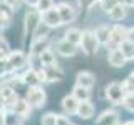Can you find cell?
I'll return each instance as SVG.
<instances>
[{"label": "cell", "mask_w": 134, "mask_h": 125, "mask_svg": "<svg viewBox=\"0 0 134 125\" xmlns=\"http://www.w3.org/2000/svg\"><path fill=\"white\" fill-rule=\"evenodd\" d=\"M40 23H42V14L35 7H29L24 15V37L25 39L32 40V37L35 35Z\"/></svg>", "instance_id": "cell-1"}, {"label": "cell", "mask_w": 134, "mask_h": 125, "mask_svg": "<svg viewBox=\"0 0 134 125\" xmlns=\"http://www.w3.org/2000/svg\"><path fill=\"white\" fill-rule=\"evenodd\" d=\"M100 47V43L97 42L94 35V30H82V39H81V43H79V48L86 53L87 57H92L97 53V50Z\"/></svg>", "instance_id": "cell-2"}, {"label": "cell", "mask_w": 134, "mask_h": 125, "mask_svg": "<svg viewBox=\"0 0 134 125\" xmlns=\"http://www.w3.org/2000/svg\"><path fill=\"white\" fill-rule=\"evenodd\" d=\"M104 95H106V100L114 105H119V103L124 102V97H126V90L122 87L121 82H111L106 85L104 89Z\"/></svg>", "instance_id": "cell-3"}, {"label": "cell", "mask_w": 134, "mask_h": 125, "mask_svg": "<svg viewBox=\"0 0 134 125\" xmlns=\"http://www.w3.org/2000/svg\"><path fill=\"white\" fill-rule=\"evenodd\" d=\"M25 98H27V102L30 103L32 108H42L45 105V102H47V93H45V90L42 89L40 85L27 87Z\"/></svg>", "instance_id": "cell-4"}, {"label": "cell", "mask_w": 134, "mask_h": 125, "mask_svg": "<svg viewBox=\"0 0 134 125\" xmlns=\"http://www.w3.org/2000/svg\"><path fill=\"white\" fill-rule=\"evenodd\" d=\"M29 55L22 50H10L7 55V62H8V67L12 68V72H19V70L25 68L29 65Z\"/></svg>", "instance_id": "cell-5"}, {"label": "cell", "mask_w": 134, "mask_h": 125, "mask_svg": "<svg viewBox=\"0 0 134 125\" xmlns=\"http://www.w3.org/2000/svg\"><path fill=\"white\" fill-rule=\"evenodd\" d=\"M59 14H60V18H62V23L64 25H70L75 22V18H77V8H75L72 3L69 2H59L55 3Z\"/></svg>", "instance_id": "cell-6"}, {"label": "cell", "mask_w": 134, "mask_h": 125, "mask_svg": "<svg viewBox=\"0 0 134 125\" xmlns=\"http://www.w3.org/2000/svg\"><path fill=\"white\" fill-rule=\"evenodd\" d=\"M127 32L129 28L122 23H114L111 25V40H109L107 47H119L124 40H127Z\"/></svg>", "instance_id": "cell-7"}, {"label": "cell", "mask_w": 134, "mask_h": 125, "mask_svg": "<svg viewBox=\"0 0 134 125\" xmlns=\"http://www.w3.org/2000/svg\"><path fill=\"white\" fill-rule=\"evenodd\" d=\"M54 48H55V53H59L60 57L69 58V57H74L75 53H77L79 45H75V43L65 40V39H59L55 43H54Z\"/></svg>", "instance_id": "cell-8"}, {"label": "cell", "mask_w": 134, "mask_h": 125, "mask_svg": "<svg viewBox=\"0 0 134 125\" xmlns=\"http://www.w3.org/2000/svg\"><path fill=\"white\" fill-rule=\"evenodd\" d=\"M42 23L45 25V27H49L50 30L52 28H59V27H62V18H60V14H59V10H57V7H52L50 10L47 12H44L42 14Z\"/></svg>", "instance_id": "cell-9"}, {"label": "cell", "mask_w": 134, "mask_h": 125, "mask_svg": "<svg viewBox=\"0 0 134 125\" xmlns=\"http://www.w3.org/2000/svg\"><path fill=\"white\" fill-rule=\"evenodd\" d=\"M107 64L114 67V68H121V67L127 64V57L124 55V52L119 47H112L107 52Z\"/></svg>", "instance_id": "cell-10"}, {"label": "cell", "mask_w": 134, "mask_h": 125, "mask_svg": "<svg viewBox=\"0 0 134 125\" xmlns=\"http://www.w3.org/2000/svg\"><path fill=\"white\" fill-rule=\"evenodd\" d=\"M20 80L25 87H35V85H40V77H39V70H37V67H30L29 65V68L24 70V73L20 75Z\"/></svg>", "instance_id": "cell-11"}, {"label": "cell", "mask_w": 134, "mask_h": 125, "mask_svg": "<svg viewBox=\"0 0 134 125\" xmlns=\"http://www.w3.org/2000/svg\"><path fill=\"white\" fill-rule=\"evenodd\" d=\"M96 82H97L96 75L92 72H89V70H81V72H77V75H75V85H79V87L92 89L96 85Z\"/></svg>", "instance_id": "cell-12"}, {"label": "cell", "mask_w": 134, "mask_h": 125, "mask_svg": "<svg viewBox=\"0 0 134 125\" xmlns=\"http://www.w3.org/2000/svg\"><path fill=\"white\" fill-rule=\"evenodd\" d=\"M79 100L74 97L72 93L70 95H65L64 98H62V102H60V107H62V112H64L65 115H75L77 114V108H79Z\"/></svg>", "instance_id": "cell-13"}, {"label": "cell", "mask_w": 134, "mask_h": 125, "mask_svg": "<svg viewBox=\"0 0 134 125\" xmlns=\"http://www.w3.org/2000/svg\"><path fill=\"white\" fill-rule=\"evenodd\" d=\"M117 123H119V117H117V112L114 108L104 110L96 120V125H117Z\"/></svg>", "instance_id": "cell-14"}, {"label": "cell", "mask_w": 134, "mask_h": 125, "mask_svg": "<svg viewBox=\"0 0 134 125\" xmlns=\"http://www.w3.org/2000/svg\"><path fill=\"white\" fill-rule=\"evenodd\" d=\"M106 14H107V17L112 20V22H121V20H124L126 17H127V5L117 2L111 10L106 12Z\"/></svg>", "instance_id": "cell-15"}, {"label": "cell", "mask_w": 134, "mask_h": 125, "mask_svg": "<svg viewBox=\"0 0 134 125\" xmlns=\"http://www.w3.org/2000/svg\"><path fill=\"white\" fill-rule=\"evenodd\" d=\"M96 114V105L91 102V100H82L81 103H79V108H77V115L79 118H82V120H89L92 118Z\"/></svg>", "instance_id": "cell-16"}, {"label": "cell", "mask_w": 134, "mask_h": 125, "mask_svg": "<svg viewBox=\"0 0 134 125\" xmlns=\"http://www.w3.org/2000/svg\"><path fill=\"white\" fill-rule=\"evenodd\" d=\"M37 58H39V65L40 67H54V65H57L55 50H52L50 47H47L45 50H42Z\"/></svg>", "instance_id": "cell-17"}, {"label": "cell", "mask_w": 134, "mask_h": 125, "mask_svg": "<svg viewBox=\"0 0 134 125\" xmlns=\"http://www.w3.org/2000/svg\"><path fill=\"white\" fill-rule=\"evenodd\" d=\"M94 35H96V39H97V42L100 45L107 47L109 40H111V27L106 25V23H100L94 28Z\"/></svg>", "instance_id": "cell-18"}, {"label": "cell", "mask_w": 134, "mask_h": 125, "mask_svg": "<svg viewBox=\"0 0 134 125\" xmlns=\"http://www.w3.org/2000/svg\"><path fill=\"white\" fill-rule=\"evenodd\" d=\"M10 110H14L17 115H20L22 118H30V112H32V107H30V103L27 102V98H19L15 102V105L10 108Z\"/></svg>", "instance_id": "cell-19"}, {"label": "cell", "mask_w": 134, "mask_h": 125, "mask_svg": "<svg viewBox=\"0 0 134 125\" xmlns=\"http://www.w3.org/2000/svg\"><path fill=\"white\" fill-rule=\"evenodd\" d=\"M12 18H14V10L0 2V30H5L10 27Z\"/></svg>", "instance_id": "cell-20"}, {"label": "cell", "mask_w": 134, "mask_h": 125, "mask_svg": "<svg viewBox=\"0 0 134 125\" xmlns=\"http://www.w3.org/2000/svg\"><path fill=\"white\" fill-rule=\"evenodd\" d=\"M44 68H45V83L60 82L62 78H64V72H62L57 65H54V67H44Z\"/></svg>", "instance_id": "cell-21"}, {"label": "cell", "mask_w": 134, "mask_h": 125, "mask_svg": "<svg viewBox=\"0 0 134 125\" xmlns=\"http://www.w3.org/2000/svg\"><path fill=\"white\" fill-rule=\"evenodd\" d=\"M64 39L69 40V42H72V43H75V45H79V43H81V39H82V30H81V28H75V27H70V28L65 30Z\"/></svg>", "instance_id": "cell-22"}, {"label": "cell", "mask_w": 134, "mask_h": 125, "mask_svg": "<svg viewBox=\"0 0 134 125\" xmlns=\"http://www.w3.org/2000/svg\"><path fill=\"white\" fill-rule=\"evenodd\" d=\"M72 95L79 100V102H82V100H91V89L74 85V89H72Z\"/></svg>", "instance_id": "cell-23"}, {"label": "cell", "mask_w": 134, "mask_h": 125, "mask_svg": "<svg viewBox=\"0 0 134 125\" xmlns=\"http://www.w3.org/2000/svg\"><path fill=\"white\" fill-rule=\"evenodd\" d=\"M40 125H57V114L47 112L40 117Z\"/></svg>", "instance_id": "cell-24"}, {"label": "cell", "mask_w": 134, "mask_h": 125, "mask_svg": "<svg viewBox=\"0 0 134 125\" xmlns=\"http://www.w3.org/2000/svg\"><path fill=\"white\" fill-rule=\"evenodd\" d=\"M52 7H55V3H54V0H39V3L35 5V8L40 12V14H44V12L50 10Z\"/></svg>", "instance_id": "cell-25"}, {"label": "cell", "mask_w": 134, "mask_h": 125, "mask_svg": "<svg viewBox=\"0 0 134 125\" xmlns=\"http://www.w3.org/2000/svg\"><path fill=\"white\" fill-rule=\"evenodd\" d=\"M8 52H10V45H8L5 37L0 35V58H7Z\"/></svg>", "instance_id": "cell-26"}, {"label": "cell", "mask_w": 134, "mask_h": 125, "mask_svg": "<svg viewBox=\"0 0 134 125\" xmlns=\"http://www.w3.org/2000/svg\"><path fill=\"white\" fill-rule=\"evenodd\" d=\"M122 87H124L126 93H134V72L122 82Z\"/></svg>", "instance_id": "cell-27"}, {"label": "cell", "mask_w": 134, "mask_h": 125, "mask_svg": "<svg viewBox=\"0 0 134 125\" xmlns=\"http://www.w3.org/2000/svg\"><path fill=\"white\" fill-rule=\"evenodd\" d=\"M122 105H124V108H126V110H129V112H134V93H126Z\"/></svg>", "instance_id": "cell-28"}, {"label": "cell", "mask_w": 134, "mask_h": 125, "mask_svg": "<svg viewBox=\"0 0 134 125\" xmlns=\"http://www.w3.org/2000/svg\"><path fill=\"white\" fill-rule=\"evenodd\" d=\"M12 72V68L8 67V62L7 58H0V77H5Z\"/></svg>", "instance_id": "cell-29"}, {"label": "cell", "mask_w": 134, "mask_h": 125, "mask_svg": "<svg viewBox=\"0 0 134 125\" xmlns=\"http://www.w3.org/2000/svg\"><path fill=\"white\" fill-rule=\"evenodd\" d=\"M2 3H3V5H7L8 8H12L14 12H17V10H19V7L24 3V0H2Z\"/></svg>", "instance_id": "cell-30"}, {"label": "cell", "mask_w": 134, "mask_h": 125, "mask_svg": "<svg viewBox=\"0 0 134 125\" xmlns=\"http://www.w3.org/2000/svg\"><path fill=\"white\" fill-rule=\"evenodd\" d=\"M57 125H72L69 120V115H59L57 114Z\"/></svg>", "instance_id": "cell-31"}, {"label": "cell", "mask_w": 134, "mask_h": 125, "mask_svg": "<svg viewBox=\"0 0 134 125\" xmlns=\"http://www.w3.org/2000/svg\"><path fill=\"white\" fill-rule=\"evenodd\" d=\"M24 3L27 7H35L37 3H39V0H24Z\"/></svg>", "instance_id": "cell-32"}, {"label": "cell", "mask_w": 134, "mask_h": 125, "mask_svg": "<svg viewBox=\"0 0 134 125\" xmlns=\"http://www.w3.org/2000/svg\"><path fill=\"white\" fill-rule=\"evenodd\" d=\"M127 40L134 42V27H132V28H129V32H127Z\"/></svg>", "instance_id": "cell-33"}, {"label": "cell", "mask_w": 134, "mask_h": 125, "mask_svg": "<svg viewBox=\"0 0 134 125\" xmlns=\"http://www.w3.org/2000/svg\"><path fill=\"white\" fill-rule=\"evenodd\" d=\"M124 125H134V120H131V122H127V123H124Z\"/></svg>", "instance_id": "cell-34"}, {"label": "cell", "mask_w": 134, "mask_h": 125, "mask_svg": "<svg viewBox=\"0 0 134 125\" xmlns=\"http://www.w3.org/2000/svg\"><path fill=\"white\" fill-rule=\"evenodd\" d=\"M131 8H134V0H131V5H129Z\"/></svg>", "instance_id": "cell-35"}, {"label": "cell", "mask_w": 134, "mask_h": 125, "mask_svg": "<svg viewBox=\"0 0 134 125\" xmlns=\"http://www.w3.org/2000/svg\"><path fill=\"white\" fill-rule=\"evenodd\" d=\"M0 2H2V0H0Z\"/></svg>", "instance_id": "cell-36"}]
</instances>
